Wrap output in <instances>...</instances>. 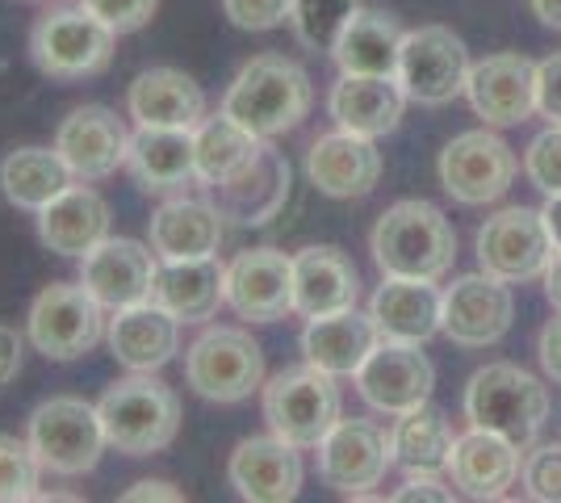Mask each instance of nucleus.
Listing matches in <instances>:
<instances>
[{"label": "nucleus", "mask_w": 561, "mask_h": 503, "mask_svg": "<svg viewBox=\"0 0 561 503\" xmlns=\"http://www.w3.org/2000/svg\"><path fill=\"white\" fill-rule=\"evenodd\" d=\"M126 110L135 126H160V130H197L206 118V93L193 76L176 68H147L135 76Z\"/></svg>", "instance_id": "a878e982"}, {"label": "nucleus", "mask_w": 561, "mask_h": 503, "mask_svg": "<svg viewBox=\"0 0 561 503\" xmlns=\"http://www.w3.org/2000/svg\"><path fill=\"white\" fill-rule=\"evenodd\" d=\"M264 420L268 432H277L294 449H319V441L340 420V386L310 361L298 369H280L264 386Z\"/></svg>", "instance_id": "0eeeda50"}, {"label": "nucleus", "mask_w": 561, "mask_h": 503, "mask_svg": "<svg viewBox=\"0 0 561 503\" xmlns=\"http://www.w3.org/2000/svg\"><path fill=\"white\" fill-rule=\"evenodd\" d=\"M398 50H402V30L394 13L356 9L340 43L331 47V59L348 76H398Z\"/></svg>", "instance_id": "72a5a7b5"}, {"label": "nucleus", "mask_w": 561, "mask_h": 503, "mask_svg": "<svg viewBox=\"0 0 561 503\" xmlns=\"http://www.w3.org/2000/svg\"><path fill=\"white\" fill-rule=\"evenodd\" d=\"M466 96L486 126H515L537 110V64L519 50H499L469 64Z\"/></svg>", "instance_id": "a211bd4d"}, {"label": "nucleus", "mask_w": 561, "mask_h": 503, "mask_svg": "<svg viewBox=\"0 0 561 503\" xmlns=\"http://www.w3.org/2000/svg\"><path fill=\"white\" fill-rule=\"evenodd\" d=\"M185 382L210 403H243L264 390V348L243 328H206L188 344Z\"/></svg>", "instance_id": "6e6552de"}, {"label": "nucleus", "mask_w": 561, "mask_h": 503, "mask_svg": "<svg viewBox=\"0 0 561 503\" xmlns=\"http://www.w3.org/2000/svg\"><path fill=\"white\" fill-rule=\"evenodd\" d=\"M553 240L545 215L533 206H507L482 222L478 231V264L503 282H533L545 277V264L553 261Z\"/></svg>", "instance_id": "ddd939ff"}, {"label": "nucleus", "mask_w": 561, "mask_h": 503, "mask_svg": "<svg viewBox=\"0 0 561 503\" xmlns=\"http://www.w3.org/2000/svg\"><path fill=\"white\" fill-rule=\"evenodd\" d=\"M469 50L448 25H420L402 34L398 50V84L420 105H448L453 96L466 93Z\"/></svg>", "instance_id": "9d476101"}, {"label": "nucleus", "mask_w": 561, "mask_h": 503, "mask_svg": "<svg viewBox=\"0 0 561 503\" xmlns=\"http://www.w3.org/2000/svg\"><path fill=\"white\" fill-rule=\"evenodd\" d=\"M356 9H360V0H289V25L302 47L331 50Z\"/></svg>", "instance_id": "4c0bfd02"}, {"label": "nucleus", "mask_w": 561, "mask_h": 503, "mask_svg": "<svg viewBox=\"0 0 561 503\" xmlns=\"http://www.w3.org/2000/svg\"><path fill=\"white\" fill-rule=\"evenodd\" d=\"M545 298L553 302V311H561V252H553V261L545 264Z\"/></svg>", "instance_id": "8fccbe9b"}, {"label": "nucleus", "mask_w": 561, "mask_h": 503, "mask_svg": "<svg viewBox=\"0 0 561 503\" xmlns=\"http://www.w3.org/2000/svg\"><path fill=\"white\" fill-rule=\"evenodd\" d=\"M71 168L64 164V156L55 147H18L0 160V190L18 210H43L50 197L68 190Z\"/></svg>", "instance_id": "f704fd0d"}, {"label": "nucleus", "mask_w": 561, "mask_h": 503, "mask_svg": "<svg viewBox=\"0 0 561 503\" xmlns=\"http://www.w3.org/2000/svg\"><path fill=\"white\" fill-rule=\"evenodd\" d=\"M122 500L126 503H147V500H185V491L181 487H172V482H164V479H142V482H135L130 491H122Z\"/></svg>", "instance_id": "09e8293b"}, {"label": "nucleus", "mask_w": 561, "mask_h": 503, "mask_svg": "<svg viewBox=\"0 0 561 503\" xmlns=\"http://www.w3.org/2000/svg\"><path fill=\"white\" fill-rule=\"evenodd\" d=\"M126 168L142 193H181L197 181V156H193V130H160V126H135Z\"/></svg>", "instance_id": "2f4dec72"}, {"label": "nucleus", "mask_w": 561, "mask_h": 503, "mask_svg": "<svg viewBox=\"0 0 561 503\" xmlns=\"http://www.w3.org/2000/svg\"><path fill=\"white\" fill-rule=\"evenodd\" d=\"M105 307L80 282H50L25 315V335L47 361L89 357L105 340Z\"/></svg>", "instance_id": "1a4fd4ad"}, {"label": "nucleus", "mask_w": 561, "mask_h": 503, "mask_svg": "<svg viewBox=\"0 0 561 503\" xmlns=\"http://www.w3.org/2000/svg\"><path fill=\"white\" fill-rule=\"evenodd\" d=\"M156 273H160L156 248L126 240V236H105L93 252L80 256V286L89 289L105 311L147 302L156 289Z\"/></svg>", "instance_id": "4468645a"}, {"label": "nucleus", "mask_w": 561, "mask_h": 503, "mask_svg": "<svg viewBox=\"0 0 561 503\" xmlns=\"http://www.w3.org/2000/svg\"><path fill=\"white\" fill-rule=\"evenodd\" d=\"M227 236V215L206 197H168L151 215V248L160 261H206L218 256Z\"/></svg>", "instance_id": "5701e85b"}, {"label": "nucleus", "mask_w": 561, "mask_h": 503, "mask_svg": "<svg viewBox=\"0 0 561 503\" xmlns=\"http://www.w3.org/2000/svg\"><path fill=\"white\" fill-rule=\"evenodd\" d=\"M519 160L494 130H466L440 151V185L461 206H486L512 190Z\"/></svg>", "instance_id": "f8f14e48"}, {"label": "nucleus", "mask_w": 561, "mask_h": 503, "mask_svg": "<svg viewBox=\"0 0 561 503\" xmlns=\"http://www.w3.org/2000/svg\"><path fill=\"white\" fill-rule=\"evenodd\" d=\"M306 176L328 197H365L381 181V151L365 135L331 130L306 151Z\"/></svg>", "instance_id": "b1692460"}, {"label": "nucleus", "mask_w": 561, "mask_h": 503, "mask_svg": "<svg viewBox=\"0 0 561 503\" xmlns=\"http://www.w3.org/2000/svg\"><path fill=\"white\" fill-rule=\"evenodd\" d=\"M466 415L473 428H491L515 445H528L549 420V390L528 369L512 361H494L469 378Z\"/></svg>", "instance_id": "20e7f679"}, {"label": "nucleus", "mask_w": 561, "mask_h": 503, "mask_svg": "<svg viewBox=\"0 0 561 503\" xmlns=\"http://www.w3.org/2000/svg\"><path fill=\"white\" fill-rule=\"evenodd\" d=\"M117 47V30L84 4H59L30 30V59L50 80H89L105 72Z\"/></svg>", "instance_id": "39448f33"}, {"label": "nucleus", "mask_w": 561, "mask_h": 503, "mask_svg": "<svg viewBox=\"0 0 561 503\" xmlns=\"http://www.w3.org/2000/svg\"><path fill=\"white\" fill-rule=\"evenodd\" d=\"M407 89L398 84V76H340L328 96V110L340 130L365 135V139H381L390 135L402 110H407Z\"/></svg>", "instance_id": "cd10ccee"}, {"label": "nucleus", "mask_w": 561, "mask_h": 503, "mask_svg": "<svg viewBox=\"0 0 561 503\" xmlns=\"http://www.w3.org/2000/svg\"><path fill=\"white\" fill-rule=\"evenodd\" d=\"M130 135L126 122L105 105H80L55 130V151L64 156L76 181H105L117 168H126L130 156Z\"/></svg>", "instance_id": "f3484780"}, {"label": "nucleus", "mask_w": 561, "mask_h": 503, "mask_svg": "<svg viewBox=\"0 0 561 503\" xmlns=\"http://www.w3.org/2000/svg\"><path fill=\"white\" fill-rule=\"evenodd\" d=\"M101 428L110 449L126 457H151L168 449L181 432V399L151 374H130L101 395Z\"/></svg>", "instance_id": "7ed1b4c3"}, {"label": "nucleus", "mask_w": 561, "mask_h": 503, "mask_svg": "<svg viewBox=\"0 0 561 503\" xmlns=\"http://www.w3.org/2000/svg\"><path fill=\"white\" fill-rule=\"evenodd\" d=\"M533 13H537L545 25L561 30V0H533Z\"/></svg>", "instance_id": "603ef678"}, {"label": "nucleus", "mask_w": 561, "mask_h": 503, "mask_svg": "<svg viewBox=\"0 0 561 503\" xmlns=\"http://www.w3.org/2000/svg\"><path fill=\"white\" fill-rule=\"evenodd\" d=\"M360 298V273L356 264L331 248V243H310L294 256V311L306 319L335 315L356 307Z\"/></svg>", "instance_id": "393cba45"}, {"label": "nucleus", "mask_w": 561, "mask_h": 503, "mask_svg": "<svg viewBox=\"0 0 561 503\" xmlns=\"http://www.w3.org/2000/svg\"><path fill=\"white\" fill-rule=\"evenodd\" d=\"M540 365H545V374L561 386V311H558V319H549L545 332H540Z\"/></svg>", "instance_id": "de8ad7c7"}, {"label": "nucleus", "mask_w": 561, "mask_h": 503, "mask_svg": "<svg viewBox=\"0 0 561 503\" xmlns=\"http://www.w3.org/2000/svg\"><path fill=\"white\" fill-rule=\"evenodd\" d=\"M222 13L239 30H277L289 22V0H222Z\"/></svg>", "instance_id": "37998d69"}, {"label": "nucleus", "mask_w": 561, "mask_h": 503, "mask_svg": "<svg viewBox=\"0 0 561 503\" xmlns=\"http://www.w3.org/2000/svg\"><path fill=\"white\" fill-rule=\"evenodd\" d=\"M545 227H549V240H553V248L561 252V193H553L549 202H545Z\"/></svg>", "instance_id": "3c124183"}, {"label": "nucleus", "mask_w": 561, "mask_h": 503, "mask_svg": "<svg viewBox=\"0 0 561 503\" xmlns=\"http://www.w3.org/2000/svg\"><path fill=\"white\" fill-rule=\"evenodd\" d=\"M394 466V441L374 420H335V428L319 441V475L340 495H369L381 487L386 470Z\"/></svg>", "instance_id": "9b49d317"}, {"label": "nucleus", "mask_w": 561, "mask_h": 503, "mask_svg": "<svg viewBox=\"0 0 561 503\" xmlns=\"http://www.w3.org/2000/svg\"><path fill=\"white\" fill-rule=\"evenodd\" d=\"M524 168H528V181L545 197L561 193V122H549V130H540L537 139L528 144Z\"/></svg>", "instance_id": "a19ab883"}, {"label": "nucleus", "mask_w": 561, "mask_h": 503, "mask_svg": "<svg viewBox=\"0 0 561 503\" xmlns=\"http://www.w3.org/2000/svg\"><path fill=\"white\" fill-rule=\"evenodd\" d=\"M369 248H374L381 277L440 282L457 261V231L440 206H432L423 197H407L377 218Z\"/></svg>", "instance_id": "f257e3e1"}, {"label": "nucleus", "mask_w": 561, "mask_h": 503, "mask_svg": "<svg viewBox=\"0 0 561 503\" xmlns=\"http://www.w3.org/2000/svg\"><path fill=\"white\" fill-rule=\"evenodd\" d=\"M227 307L252 323H277L294 311V256L248 248L227 264Z\"/></svg>", "instance_id": "6ab92c4d"}, {"label": "nucleus", "mask_w": 561, "mask_h": 503, "mask_svg": "<svg viewBox=\"0 0 561 503\" xmlns=\"http://www.w3.org/2000/svg\"><path fill=\"white\" fill-rule=\"evenodd\" d=\"M110 236V206L93 190V181L68 185L38 210V240L55 256H84Z\"/></svg>", "instance_id": "c756f323"}, {"label": "nucleus", "mask_w": 561, "mask_h": 503, "mask_svg": "<svg viewBox=\"0 0 561 503\" xmlns=\"http://www.w3.org/2000/svg\"><path fill=\"white\" fill-rule=\"evenodd\" d=\"M22 357H25V340L18 335V328L0 323V390L22 374Z\"/></svg>", "instance_id": "49530a36"}, {"label": "nucleus", "mask_w": 561, "mask_h": 503, "mask_svg": "<svg viewBox=\"0 0 561 503\" xmlns=\"http://www.w3.org/2000/svg\"><path fill=\"white\" fill-rule=\"evenodd\" d=\"M381 344L374 315H360L356 307L335 315L310 319L302 332V353L310 365H319L331 378H356L365 357Z\"/></svg>", "instance_id": "7c9ffc66"}, {"label": "nucleus", "mask_w": 561, "mask_h": 503, "mask_svg": "<svg viewBox=\"0 0 561 503\" xmlns=\"http://www.w3.org/2000/svg\"><path fill=\"white\" fill-rule=\"evenodd\" d=\"M89 13H96L101 22L117 30V34H135L156 18L160 0H80Z\"/></svg>", "instance_id": "79ce46f5"}, {"label": "nucleus", "mask_w": 561, "mask_h": 503, "mask_svg": "<svg viewBox=\"0 0 561 503\" xmlns=\"http://www.w3.org/2000/svg\"><path fill=\"white\" fill-rule=\"evenodd\" d=\"M227 479L234 495L248 503H289L302 491V457L277 432L268 436H248L234 445L227 461Z\"/></svg>", "instance_id": "aec40b11"}, {"label": "nucleus", "mask_w": 561, "mask_h": 503, "mask_svg": "<svg viewBox=\"0 0 561 503\" xmlns=\"http://www.w3.org/2000/svg\"><path fill=\"white\" fill-rule=\"evenodd\" d=\"M310 76L285 55H256L243 64L222 96V114L248 126L256 139H277L310 114Z\"/></svg>", "instance_id": "f03ea898"}, {"label": "nucleus", "mask_w": 561, "mask_h": 503, "mask_svg": "<svg viewBox=\"0 0 561 503\" xmlns=\"http://www.w3.org/2000/svg\"><path fill=\"white\" fill-rule=\"evenodd\" d=\"M264 139H256L248 126H239L227 114L202 118V126L193 130V156H197V181L202 185H227L234 172L252 164V156L260 151Z\"/></svg>", "instance_id": "c9c22d12"}, {"label": "nucleus", "mask_w": 561, "mask_h": 503, "mask_svg": "<svg viewBox=\"0 0 561 503\" xmlns=\"http://www.w3.org/2000/svg\"><path fill=\"white\" fill-rule=\"evenodd\" d=\"M537 114L561 122V50L537 64Z\"/></svg>", "instance_id": "c03bdc74"}, {"label": "nucleus", "mask_w": 561, "mask_h": 503, "mask_svg": "<svg viewBox=\"0 0 561 503\" xmlns=\"http://www.w3.org/2000/svg\"><path fill=\"white\" fill-rule=\"evenodd\" d=\"M394 503H415V500H436V503H453V491H448L445 482L436 479V475H411V479L398 487Z\"/></svg>", "instance_id": "a18cd8bd"}, {"label": "nucleus", "mask_w": 561, "mask_h": 503, "mask_svg": "<svg viewBox=\"0 0 561 503\" xmlns=\"http://www.w3.org/2000/svg\"><path fill=\"white\" fill-rule=\"evenodd\" d=\"M515 319V298L503 277L494 273H469L445 289V319L440 332L461 348H486L503 340Z\"/></svg>", "instance_id": "dca6fc26"}, {"label": "nucleus", "mask_w": 561, "mask_h": 503, "mask_svg": "<svg viewBox=\"0 0 561 503\" xmlns=\"http://www.w3.org/2000/svg\"><path fill=\"white\" fill-rule=\"evenodd\" d=\"M25 441L34 445L43 470L59 479H84L89 470H96V461L110 445L96 403H84L76 395H50L47 403H38L30 415Z\"/></svg>", "instance_id": "423d86ee"}, {"label": "nucleus", "mask_w": 561, "mask_h": 503, "mask_svg": "<svg viewBox=\"0 0 561 503\" xmlns=\"http://www.w3.org/2000/svg\"><path fill=\"white\" fill-rule=\"evenodd\" d=\"M151 302H160L181 323H206L227 302V264L206 261H160Z\"/></svg>", "instance_id": "473e14b6"}, {"label": "nucleus", "mask_w": 561, "mask_h": 503, "mask_svg": "<svg viewBox=\"0 0 561 503\" xmlns=\"http://www.w3.org/2000/svg\"><path fill=\"white\" fill-rule=\"evenodd\" d=\"M524 495L540 503H561V445H533L519 466Z\"/></svg>", "instance_id": "ea45409f"}, {"label": "nucleus", "mask_w": 561, "mask_h": 503, "mask_svg": "<svg viewBox=\"0 0 561 503\" xmlns=\"http://www.w3.org/2000/svg\"><path fill=\"white\" fill-rule=\"evenodd\" d=\"M289 181H294L289 160L264 139L252 164L234 172L227 185H218V206L239 227H260V222L277 218V210L289 202Z\"/></svg>", "instance_id": "c85d7f7f"}, {"label": "nucleus", "mask_w": 561, "mask_h": 503, "mask_svg": "<svg viewBox=\"0 0 561 503\" xmlns=\"http://www.w3.org/2000/svg\"><path fill=\"white\" fill-rule=\"evenodd\" d=\"M519 445L499 436L491 428H469L466 436L453 441L448 454V479L469 500H503L507 487L519 479Z\"/></svg>", "instance_id": "4be33fe9"}, {"label": "nucleus", "mask_w": 561, "mask_h": 503, "mask_svg": "<svg viewBox=\"0 0 561 503\" xmlns=\"http://www.w3.org/2000/svg\"><path fill=\"white\" fill-rule=\"evenodd\" d=\"M394 461L407 475H440L448 470V454H453V428H448L445 411L436 408H415L407 415H398L394 432Z\"/></svg>", "instance_id": "e433bc0d"}, {"label": "nucleus", "mask_w": 561, "mask_h": 503, "mask_svg": "<svg viewBox=\"0 0 561 503\" xmlns=\"http://www.w3.org/2000/svg\"><path fill=\"white\" fill-rule=\"evenodd\" d=\"M432 386H436L432 361L420 353V344H407V340H381L356 369L360 399L386 415H407L423 408L432 399Z\"/></svg>", "instance_id": "2eb2a0df"}, {"label": "nucleus", "mask_w": 561, "mask_h": 503, "mask_svg": "<svg viewBox=\"0 0 561 503\" xmlns=\"http://www.w3.org/2000/svg\"><path fill=\"white\" fill-rule=\"evenodd\" d=\"M38 482H43V461L34 445L0 432V503L38 500Z\"/></svg>", "instance_id": "58836bf2"}, {"label": "nucleus", "mask_w": 561, "mask_h": 503, "mask_svg": "<svg viewBox=\"0 0 561 503\" xmlns=\"http://www.w3.org/2000/svg\"><path fill=\"white\" fill-rule=\"evenodd\" d=\"M105 340L117 365H126L130 374H156L181 353V319L147 298V302L114 311Z\"/></svg>", "instance_id": "412c9836"}, {"label": "nucleus", "mask_w": 561, "mask_h": 503, "mask_svg": "<svg viewBox=\"0 0 561 503\" xmlns=\"http://www.w3.org/2000/svg\"><path fill=\"white\" fill-rule=\"evenodd\" d=\"M369 315L377 323L381 340H407V344H423L440 332L445 319V294L427 277H386L377 286Z\"/></svg>", "instance_id": "bb28decb"}]
</instances>
